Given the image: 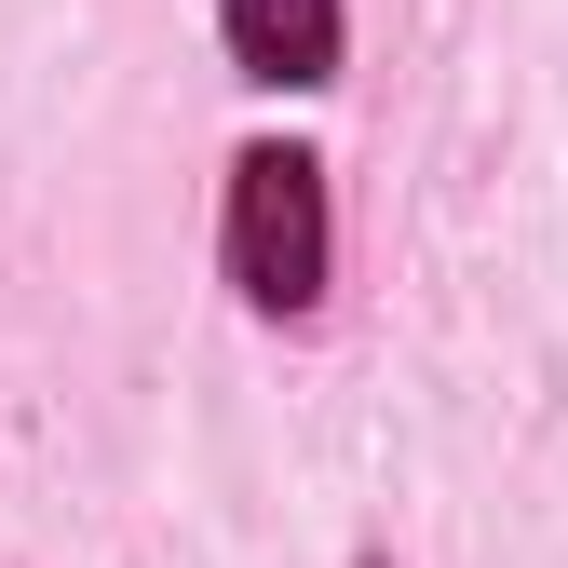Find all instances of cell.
<instances>
[{
	"label": "cell",
	"mask_w": 568,
	"mask_h": 568,
	"mask_svg": "<svg viewBox=\"0 0 568 568\" xmlns=\"http://www.w3.org/2000/svg\"><path fill=\"white\" fill-rule=\"evenodd\" d=\"M231 284L257 312L325 298V163L312 150H244L231 163Z\"/></svg>",
	"instance_id": "6da1fadb"
},
{
	"label": "cell",
	"mask_w": 568,
	"mask_h": 568,
	"mask_svg": "<svg viewBox=\"0 0 568 568\" xmlns=\"http://www.w3.org/2000/svg\"><path fill=\"white\" fill-rule=\"evenodd\" d=\"M217 41L244 82H325L338 68V0H217Z\"/></svg>",
	"instance_id": "7a4b0ae2"
}]
</instances>
